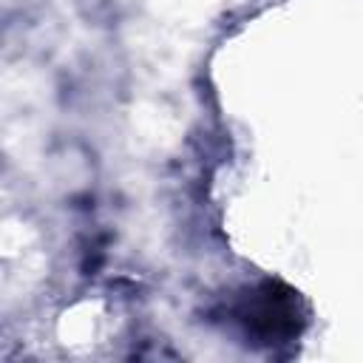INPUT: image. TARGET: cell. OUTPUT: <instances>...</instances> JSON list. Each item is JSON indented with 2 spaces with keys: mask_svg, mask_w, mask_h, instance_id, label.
<instances>
[{
  "mask_svg": "<svg viewBox=\"0 0 363 363\" xmlns=\"http://www.w3.org/2000/svg\"><path fill=\"white\" fill-rule=\"evenodd\" d=\"M295 303L289 298V292L278 295L272 286H267L255 301L252 306L247 309V326L264 337H275V335H284V332H292L295 329Z\"/></svg>",
  "mask_w": 363,
  "mask_h": 363,
  "instance_id": "cell-1",
  "label": "cell"
}]
</instances>
